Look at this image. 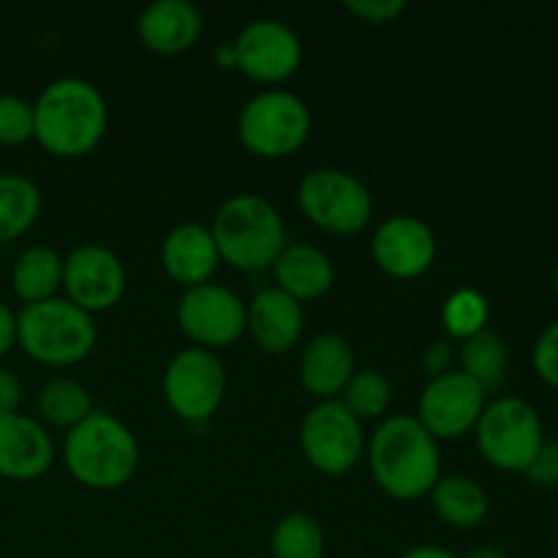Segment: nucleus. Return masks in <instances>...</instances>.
I'll list each match as a JSON object with an SVG mask.
<instances>
[{
  "label": "nucleus",
  "mask_w": 558,
  "mask_h": 558,
  "mask_svg": "<svg viewBox=\"0 0 558 558\" xmlns=\"http://www.w3.org/2000/svg\"><path fill=\"white\" fill-rule=\"evenodd\" d=\"M461 368L466 376H472L485 392H494L505 385L507 368H510V352L499 332L483 330L477 336L461 341Z\"/></svg>",
  "instance_id": "nucleus-25"
},
{
  "label": "nucleus",
  "mask_w": 558,
  "mask_h": 558,
  "mask_svg": "<svg viewBox=\"0 0 558 558\" xmlns=\"http://www.w3.org/2000/svg\"><path fill=\"white\" fill-rule=\"evenodd\" d=\"M93 398L87 387L76 379H52L38 390L36 412L38 423L52 428L71 430L80 425L87 414H93Z\"/></svg>",
  "instance_id": "nucleus-26"
},
{
  "label": "nucleus",
  "mask_w": 558,
  "mask_h": 558,
  "mask_svg": "<svg viewBox=\"0 0 558 558\" xmlns=\"http://www.w3.org/2000/svg\"><path fill=\"white\" fill-rule=\"evenodd\" d=\"M368 466L387 496L398 501L423 499L441 477L439 441L412 414H392L371 436Z\"/></svg>",
  "instance_id": "nucleus-2"
},
{
  "label": "nucleus",
  "mask_w": 558,
  "mask_h": 558,
  "mask_svg": "<svg viewBox=\"0 0 558 558\" xmlns=\"http://www.w3.org/2000/svg\"><path fill=\"white\" fill-rule=\"evenodd\" d=\"M216 60L221 69H234V49L232 44H223V47L216 49Z\"/></svg>",
  "instance_id": "nucleus-39"
},
{
  "label": "nucleus",
  "mask_w": 558,
  "mask_h": 558,
  "mask_svg": "<svg viewBox=\"0 0 558 558\" xmlns=\"http://www.w3.org/2000/svg\"><path fill=\"white\" fill-rule=\"evenodd\" d=\"M63 463L71 477L90 490H118L136 474L140 441L134 430L104 409H93L65 430Z\"/></svg>",
  "instance_id": "nucleus-3"
},
{
  "label": "nucleus",
  "mask_w": 558,
  "mask_h": 558,
  "mask_svg": "<svg viewBox=\"0 0 558 558\" xmlns=\"http://www.w3.org/2000/svg\"><path fill=\"white\" fill-rule=\"evenodd\" d=\"M303 327V305L281 289L267 287L245 303V330L267 354H283L298 347Z\"/></svg>",
  "instance_id": "nucleus-17"
},
{
  "label": "nucleus",
  "mask_w": 558,
  "mask_h": 558,
  "mask_svg": "<svg viewBox=\"0 0 558 558\" xmlns=\"http://www.w3.org/2000/svg\"><path fill=\"white\" fill-rule=\"evenodd\" d=\"M485 403H488V392L472 376L452 368L436 379H428V385L420 392L414 417L436 441L461 439L472 434Z\"/></svg>",
  "instance_id": "nucleus-12"
},
{
  "label": "nucleus",
  "mask_w": 558,
  "mask_h": 558,
  "mask_svg": "<svg viewBox=\"0 0 558 558\" xmlns=\"http://www.w3.org/2000/svg\"><path fill=\"white\" fill-rule=\"evenodd\" d=\"M300 210L330 234H357L374 218V196L357 174L338 167L311 169L298 189Z\"/></svg>",
  "instance_id": "nucleus-8"
},
{
  "label": "nucleus",
  "mask_w": 558,
  "mask_h": 558,
  "mask_svg": "<svg viewBox=\"0 0 558 558\" xmlns=\"http://www.w3.org/2000/svg\"><path fill=\"white\" fill-rule=\"evenodd\" d=\"M234 69L262 85H278L298 74L303 63V41L287 22L262 16L248 22L232 44Z\"/></svg>",
  "instance_id": "nucleus-11"
},
{
  "label": "nucleus",
  "mask_w": 558,
  "mask_h": 558,
  "mask_svg": "<svg viewBox=\"0 0 558 558\" xmlns=\"http://www.w3.org/2000/svg\"><path fill=\"white\" fill-rule=\"evenodd\" d=\"M16 347V314L0 300V360Z\"/></svg>",
  "instance_id": "nucleus-36"
},
{
  "label": "nucleus",
  "mask_w": 558,
  "mask_h": 558,
  "mask_svg": "<svg viewBox=\"0 0 558 558\" xmlns=\"http://www.w3.org/2000/svg\"><path fill=\"white\" fill-rule=\"evenodd\" d=\"M338 401L363 423V420H381L392 403V385L381 371L363 368L354 371L349 385L343 387Z\"/></svg>",
  "instance_id": "nucleus-28"
},
{
  "label": "nucleus",
  "mask_w": 558,
  "mask_h": 558,
  "mask_svg": "<svg viewBox=\"0 0 558 558\" xmlns=\"http://www.w3.org/2000/svg\"><path fill=\"white\" fill-rule=\"evenodd\" d=\"M218 256L238 270H265L287 248V227L267 196L234 194L216 210L210 223Z\"/></svg>",
  "instance_id": "nucleus-4"
},
{
  "label": "nucleus",
  "mask_w": 558,
  "mask_h": 558,
  "mask_svg": "<svg viewBox=\"0 0 558 558\" xmlns=\"http://www.w3.org/2000/svg\"><path fill=\"white\" fill-rule=\"evenodd\" d=\"M245 558H270V556H245Z\"/></svg>",
  "instance_id": "nucleus-41"
},
{
  "label": "nucleus",
  "mask_w": 558,
  "mask_h": 558,
  "mask_svg": "<svg viewBox=\"0 0 558 558\" xmlns=\"http://www.w3.org/2000/svg\"><path fill=\"white\" fill-rule=\"evenodd\" d=\"M107 123V98L82 76L49 82L33 101V140L58 158H80L96 150Z\"/></svg>",
  "instance_id": "nucleus-1"
},
{
  "label": "nucleus",
  "mask_w": 558,
  "mask_h": 558,
  "mask_svg": "<svg viewBox=\"0 0 558 558\" xmlns=\"http://www.w3.org/2000/svg\"><path fill=\"white\" fill-rule=\"evenodd\" d=\"M33 140V104L14 93H0V145L16 147Z\"/></svg>",
  "instance_id": "nucleus-30"
},
{
  "label": "nucleus",
  "mask_w": 558,
  "mask_h": 558,
  "mask_svg": "<svg viewBox=\"0 0 558 558\" xmlns=\"http://www.w3.org/2000/svg\"><path fill=\"white\" fill-rule=\"evenodd\" d=\"M44 207L41 189L27 174L0 172V245L31 232Z\"/></svg>",
  "instance_id": "nucleus-24"
},
{
  "label": "nucleus",
  "mask_w": 558,
  "mask_h": 558,
  "mask_svg": "<svg viewBox=\"0 0 558 558\" xmlns=\"http://www.w3.org/2000/svg\"><path fill=\"white\" fill-rule=\"evenodd\" d=\"M178 325L199 349L229 347L245 332V303L221 283H202L180 294Z\"/></svg>",
  "instance_id": "nucleus-13"
},
{
  "label": "nucleus",
  "mask_w": 558,
  "mask_h": 558,
  "mask_svg": "<svg viewBox=\"0 0 558 558\" xmlns=\"http://www.w3.org/2000/svg\"><path fill=\"white\" fill-rule=\"evenodd\" d=\"M300 450L322 474L352 472L365 452L363 423L338 398L319 401L300 423Z\"/></svg>",
  "instance_id": "nucleus-9"
},
{
  "label": "nucleus",
  "mask_w": 558,
  "mask_h": 558,
  "mask_svg": "<svg viewBox=\"0 0 558 558\" xmlns=\"http://www.w3.org/2000/svg\"><path fill=\"white\" fill-rule=\"evenodd\" d=\"M554 292H556V298H558V265H556V272H554Z\"/></svg>",
  "instance_id": "nucleus-40"
},
{
  "label": "nucleus",
  "mask_w": 558,
  "mask_h": 558,
  "mask_svg": "<svg viewBox=\"0 0 558 558\" xmlns=\"http://www.w3.org/2000/svg\"><path fill=\"white\" fill-rule=\"evenodd\" d=\"M227 396V371L210 349L189 347L163 371V398L185 423H207Z\"/></svg>",
  "instance_id": "nucleus-10"
},
{
  "label": "nucleus",
  "mask_w": 558,
  "mask_h": 558,
  "mask_svg": "<svg viewBox=\"0 0 558 558\" xmlns=\"http://www.w3.org/2000/svg\"><path fill=\"white\" fill-rule=\"evenodd\" d=\"M343 9L371 25H385V22H396L407 11V3L403 0H347Z\"/></svg>",
  "instance_id": "nucleus-32"
},
{
  "label": "nucleus",
  "mask_w": 558,
  "mask_h": 558,
  "mask_svg": "<svg viewBox=\"0 0 558 558\" xmlns=\"http://www.w3.org/2000/svg\"><path fill=\"white\" fill-rule=\"evenodd\" d=\"M452 360H456V347H452L450 338L428 343L423 352L425 376H428V379H436V376L447 374V371H452Z\"/></svg>",
  "instance_id": "nucleus-34"
},
{
  "label": "nucleus",
  "mask_w": 558,
  "mask_h": 558,
  "mask_svg": "<svg viewBox=\"0 0 558 558\" xmlns=\"http://www.w3.org/2000/svg\"><path fill=\"white\" fill-rule=\"evenodd\" d=\"M125 283L123 262L107 245L85 243L63 256L65 300L90 316L114 308L123 300Z\"/></svg>",
  "instance_id": "nucleus-14"
},
{
  "label": "nucleus",
  "mask_w": 558,
  "mask_h": 558,
  "mask_svg": "<svg viewBox=\"0 0 558 558\" xmlns=\"http://www.w3.org/2000/svg\"><path fill=\"white\" fill-rule=\"evenodd\" d=\"M11 289L22 305L58 298L63 289V256L49 245H31L11 267Z\"/></svg>",
  "instance_id": "nucleus-23"
},
{
  "label": "nucleus",
  "mask_w": 558,
  "mask_h": 558,
  "mask_svg": "<svg viewBox=\"0 0 558 558\" xmlns=\"http://www.w3.org/2000/svg\"><path fill=\"white\" fill-rule=\"evenodd\" d=\"M354 352L338 332H319L305 343L300 354V385L319 401L341 398L343 387L354 376Z\"/></svg>",
  "instance_id": "nucleus-19"
},
{
  "label": "nucleus",
  "mask_w": 558,
  "mask_h": 558,
  "mask_svg": "<svg viewBox=\"0 0 558 558\" xmlns=\"http://www.w3.org/2000/svg\"><path fill=\"white\" fill-rule=\"evenodd\" d=\"M376 267L398 281L420 278L436 259V234L417 216H390L376 227L371 240Z\"/></svg>",
  "instance_id": "nucleus-15"
},
{
  "label": "nucleus",
  "mask_w": 558,
  "mask_h": 558,
  "mask_svg": "<svg viewBox=\"0 0 558 558\" xmlns=\"http://www.w3.org/2000/svg\"><path fill=\"white\" fill-rule=\"evenodd\" d=\"M488 300H485L477 289L469 287L456 289V292L445 300V308H441V325H445L450 341H466V338L488 330Z\"/></svg>",
  "instance_id": "nucleus-29"
},
{
  "label": "nucleus",
  "mask_w": 558,
  "mask_h": 558,
  "mask_svg": "<svg viewBox=\"0 0 558 558\" xmlns=\"http://www.w3.org/2000/svg\"><path fill=\"white\" fill-rule=\"evenodd\" d=\"M272 278H276V289L303 305L330 292L336 283V265L319 245L287 243L281 256L272 262Z\"/></svg>",
  "instance_id": "nucleus-21"
},
{
  "label": "nucleus",
  "mask_w": 558,
  "mask_h": 558,
  "mask_svg": "<svg viewBox=\"0 0 558 558\" xmlns=\"http://www.w3.org/2000/svg\"><path fill=\"white\" fill-rule=\"evenodd\" d=\"M474 439L485 461L499 472L526 474L543 447V420L537 409L518 396H501L485 403Z\"/></svg>",
  "instance_id": "nucleus-7"
},
{
  "label": "nucleus",
  "mask_w": 558,
  "mask_h": 558,
  "mask_svg": "<svg viewBox=\"0 0 558 558\" xmlns=\"http://www.w3.org/2000/svg\"><path fill=\"white\" fill-rule=\"evenodd\" d=\"M22 379L11 368L0 365V414L20 412Z\"/></svg>",
  "instance_id": "nucleus-35"
},
{
  "label": "nucleus",
  "mask_w": 558,
  "mask_h": 558,
  "mask_svg": "<svg viewBox=\"0 0 558 558\" xmlns=\"http://www.w3.org/2000/svg\"><path fill=\"white\" fill-rule=\"evenodd\" d=\"M54 463V441L47 425L31 414H0V477L33 483Z\"/></svg>",
  "instance_id": "nucleus-16"
},
{
  "label": "nucleus",
  "mask_w": 558,
  "mask_h": 558,
  "mask_svg": "<svg viewBox=\"0 0 558 558\" xmlns=\"http://www.w3.org/2000/svg\"><path fill=\"white\" fill-rule=\"evenodd\" d=\"M461 558H510V556H507L499 545H477V548H472Z\"/></svg>",
  "instance_id": "nucleus-38"
},
{
  "label": "nucleus",
  "mask_w": 558,
  "mask_h": 558,
  "mask_svg": "<svg viewBox=\"0 0 558 558\" xmlns=\"http://www.w3.org/2000/svg\"><path fill=\"white\" fill-rule=\"evenodd\" d=\"M322 523L308 512H289L272 526L270 558H325Z\"/></svg>",
  "instance_id": "nucleus-27"
},
{
  "label": "nucleus",
  "mask_w": 558,
  "mask_h": 558,
  "mask_svg": "<svg viewBox=\"0 0 558 558\" xmlns=\"http://www.w3.org/2000/svg\"><path fill=\"white\" fill-rule=\"evenodd\" d=\"M532 363L539 379L558 390V319L550 322V325L539 332L537 343H534Z\"/></svg>",
  "instance_id": "nucleus-31"
},
{
  "label": "nucleus",
  "mask_w": 558,
  "mask_h": 558,
  "mask_svg": "<svg viewBox=\"0 0 558 558\" xmlns=\"http://www.w3.org/2000/svg\"><path fill=\"white\" fill-rule=\"evenodd\" d=\"M96 341V319L60 294L44 303L22 305L16 314V347L41 365L65 368L82 363Z\"/></svg>",
  "instance_id": "nucleus-5"
},
{
  "label": "nucleus",
  "mask_w": 558,
  "mask_h": 558,
  "mask_svg": "<svg viewBox=\"0 0 558 558\" xmlns=\"http://www.w3.org/2000/svg\"><path fill=\"white\" fill-rule=\"evenodd\" d=\"M311 109L292 90H262L243 104L238 114V140L259 158L294 156L308 142Z\"/></svg>",
  "instance_id": "nucleus-6"
},
{
  "label": "nucleus",
  "mask_w": 558,
  "mask_h": 558,
  "mask_svg": "<svg viewBox=\"0 0 558 558\" xmlns=\"http://www.w3.org/2000/svg\"><path fill=\"white\" fill-rule=\"evenodd\" d=\"M401 558H461V556L441 548V545H414V548H409Z\"/></svg>",
  "instance_id": "nucleus-37"
},
{
  "label": "nucleus",
  "mask_w": 558,
  "mask_h": 558,
  "mask_svg": "<svg viewBox=\"0 0 558 558\" xmlns=\"http://www.w3.org/2000/svg\"><path fill=\"white\" fill-rule=\"evenodd\" d=\"M428 496L436 515L447 526L461 529V532L483 526L490 512L488 490L469 474H441L439 483L430 488Z\"/></svg>",
  "instance_id": "nucleus-22"
},
{
  "label": "nucleus",
  "mask_w": 558,
  "mask_h": 558,
  "mask_svg": "<svg viewBox=\"0 0 558 558\" xmlns=\"http://www.w3.org/2000/svg\"><path fill=\"white\" fill-rule=\"evenodd\" d=\"M161 265L163 272L183 289L210 283L221 265L210 227L196 221L174 227L161 243Z\"/></svg>",
  "instance_id": "nucleus-18"
},
{
  "label": "nucleus",
  "mask_w": 558,
  "mask_h": 558,
  "mask_svg": "<svg viewBox=\"0 0 558 558\" xmlns=\"http://www.w3.org/2000/svg\"><path fill=\"white\" fill-rule=\"evenodd\" d=\"M136 33L150 52H189L202 36V11L191 0H156L142 9Z\"/></svg>",
  "instance_id": "nucleus-20"
},
{
  "label": "nucleus",
  "mask_w": 558,
  "mask_h": 558,
  "mask_svg": "<svg viewBox=\"0 0 558 558\" xmlns=\"http://www.w3.org/2000/svg\"><path fill=\"white\" fill-rule=\"evenodd\" d=\"M526 477L534 485H545V488L558 485V441H543L532 466L526 469Z\"/></svg>",
  "instance_id": "nucleus-33"
}]
</instances>
